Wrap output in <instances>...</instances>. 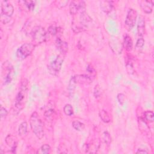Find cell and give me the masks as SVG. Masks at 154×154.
<instances>
[{
    "instance_id": "30",
    "label": "cell",
    "mask_w": 154,
    "mask_h": 154,
    "mask_svg": "<svg viewBox=\"0 0 154 154\" xmlns=\"http://www.w3.org/2000/svg\"><path fill=\"white\" fill-rule=\"evenodd\" d=\"M94 96L95 97H99L100 96L101 94V89L99 85H96L94 88Z\"/></svg>"
},
{
    "instance_id": "25",
    "label": "cell",
    "mask_w": 154,
    "mask_h": 154,
    "mask_svg": "<svg viewBox=\"0 0 154 154\" xmlns=\"http://www.w3.org/2000/svg\"><path fill=\"white\" fill-rule=\"evenodd\" d=\"M23 2L25 5V6L26 7V8L28 10H34V8L35 7V1H31V0H28V1H23Z\"/></svg>"
},
{
    "instance_id": "6",
    "label": "cell",
    "mask_w": 154,
    "mask_h": 154,
    "mask_svg": "<svg viewBox=\"0 0 154 154\" xmlns=\"http://www.w3.org/2000/svg\"><path fill=\"white\" fill-rule=\"evenodd\" d=\"M31 35L32 38L36 43H41L46 40L48 38V34L45 29L41 26H34L31 31Z\"/></svg>"
},
{
    "instance_id": "27",
    "label": "cell",
    "mask_w": 154,
    "mask_h": 154,
    "mask_svg": "<svg viewBox=\"0 0 154 154\" xmlns=\"http://www.w3.org/2000/svg\"><path fill=\"white\" fill-rule=\"evenodd\" d=\"M126 69L129 73H133V72H134L133 65H132L131 61L129 59L126 60Z\"/></svg>"
},
{
    "instance_id": "31",
    "label": "cell",
    "mask_w": 154,
    "mask_h": 154,
    "mask_svg": "<svg viewBox=\"0 0 154 154\" xmlns=\"http://www.w3.org/2000/svg\"><path fill=\"white\" fill-rule=\"evenodd\" d=\"M117 99L120 105H123L125 100V96L123 93H119L117 95Z\"/></svg>"
},
{
    "instance_id": "19",
    "label": "cell",
    "mask_w": 154,
    "mask_h": 154,
    "mask_svg": "<svg viewBox=\"0 0 154 154\" xmlns=\"http://www.w3.org/2000/svg\"><path fill=\"white\" fill-rule=\"evenodd\" d=\"M144 120L152 123L154 120V114L152 111H146L144 112Z\"/></svg>"
},
{
    "instance_id": "4",
    "label": "cell",
    "mask_w": 154,
    "mask_h": 154,
    "mask_svg": "<svg viewBox=\"0 0 154 154\" xmlns=\"http://www.w3.org/2000/svg\"><path fill=\"white\" fill-rule=\"evenodd\" d=\"M1 21L4 24L8 23L14 12L12 4L8 1H2L1 3Z\"/></svg>"
},
{
    "instance_id": "7",
    "label": "cell",
    "mask_w": 154,
    "mask_h": 154,
    "mask_svg": "<svg viewBox=\"0 0 154 154\" xmlns=\"http://www.w3.org/2000/svg\"><path fill=\"white\" fill-rule=\"evenodd\" d=\"M2 73L4 84H8L11 82L14 75V70L10 62L5 61L2 65Z\"/></svg>"
},
{
    "instance_id": "12",
    "label": "cell",
    "mask_w": 154,
    "mask_h": 154,
    "mask_svg": "<svg viewBox=\"0 0 154 154\" xmlns=\"http://www.w3.org/2000/svg\"><path fill=\"white\" fill-rule=\"evenodd\" d=\"M138 2L144 12L147 14L152 13L154 4L153 1H140Z\"/></svg>"
},
{
    "instance_id": "15",
    "label": "cell",
    "mask_w": 154,
    "mask_h": 154,
    "mask_svg": "<svg viewBox=\"0 0 154 154\" xmlns=\"http://www.w3.org/2000/svg\"><path fill=\"white\" fill-rule=\"evenodd\" d=\"M5 143L6 144L11 147V150L12 153H15L16 149L17 147V141L14 138L13 136H12L11 134H8L6 137H5Z\"/></svg>"
},
{
    "instance_id": "9",
    "label": "cell",
    "mask_w": 154,
    "mask_h": 154,
    "mask_svg": "<svg viewBox=\"0 0 154 154\" xmlns=\"http://www.w3.org/2000/svg\"><path fill=\"white\" fill-rule=\"evenodd\" d=\"M84 10H85V3L83 1H73L69 5V12L72 16Z\"/></svg>"
},
{
    "instance_id": "34",
    "label": "cell",
    "mask_w": 154,
    "mask_h": 154,
    "mask_svg": "<svg viewBox=\"0 0 154 154\" xmlns=\"http://www.w3.org/2000/svg\"><path fill=\"white\" fill-rule=\"evenodd\" d=\"M137 153H147L148 152L146 151L144 149H138V150L136 152Z\"/></svg>"
},
{
    "instance_id": "2",
    "label": "cell",
    "mask_w": 154,
    "mask_h": 154,
    "mask_svg": "<svg viewBox=\"0 0 154 154\" xmlns=\"http://www.w3.org/2000/svg\"><path fill=\"white\" fill-rule=\"evenodd\" d=\"M78 14H79L78 19H76L73 18L72 22V29L75 32L83 31L88 27V24L91 22V18L86 13L85 10Z\"/></svg>"
},
{
    "instance_id": "29",
    "label": "cell",
    "mask_w": 154,
    "mask_h": 154,
    "mask_svg": "<svg viewBox=\"0 0 154 154\" xmlns=\"http://www.w3.org/2000/svg\"><path fill=\"white\" fill-rule=\"evenodd\" d=\"M144 40L143 39V37H138L137 40L136 42L135 46L136 48L140 49L144 46Z\"/></svg>"
},
{
    "instance_id": "20",
    "label": "cell",
    "mask_w": 154,
    "mask_h": 154,
    "mask_svg": "<svg viewBox=\"0 0 154 154\" xmlns=\"http://www.w3.org/2000/svg\"><path fill=\"white\" fill-rule=\"evenodd\" d=\"M99 117L101 120L105 123H108L110 122V118L108 113L104 109H102L99 112Z\"/></svg>"
},
{
    "instance_id": "32",
    "label": "cell",
    "mask_w": 154,
    "mask_h": 154,
    "mask_svg": "<svg viewBox=\"0 0 154 154\" xmlns=\"http://www.w3.org/2000/svg\"><path fill=\"white\" fill-rule=\"evenodd\" d=\"M8 114V111H7V109L3 107V106H1V109H0V115H1V119H4L6 118Z\"/></svg>"
},
{
    "instance_id": "13",
    "label": "cell",
    "mask_w": 154,
    "mask_h": 154,
    "mask_svg": "<svg viewBox=\"0 0 154 154\" xmlns=\"http://www.w3.org/2000/svg\"><path fill=\"white\" fill-rule=\"evenodd\" d=\"M55 45L60 53L66 54L68 50V44L67 42L61 40L60 37H58L55 40Z\"/></svg>"
},
{
    "instance_id": "23",
    "label": "cell",
    "mask_w": 154,
    "mask_h": 154,
    "mask_svg": "<svg viewBox=\"0 0 154 154\" xmlns=\"http://www.w3.org/2000/svg\"><path fill=\"white\" fill-rule=\"evenodd\" d=\"M59 28L55 25H51L48 29V32L52 35H56L59 32Z\"/></svg>"
},
{
    "instance_id": "1",
    "label": "cell",
    "mask_w": 154,
    "mask_h": 154,
    "mask_svg": "<svg viewBox=\"0 0 154 154\" xmlns=\"http://www.w3.org/2000/svg\"><path fill=\"white\" fill-rule=\"evenodd\" d=\"M28 81L26 79L23 78L20 82L18 92L16 94L14 105L13 107V112L18 114L20 111L24 108L27 97Z\"/></svg>"
},
{
    "instance_id": "24",
    "label": "cell",
    "mask_w": 154,
    "mask_h": 154,
    "mask_svg": "<svg viewBox=\"0 0 154 154\" xmlns=\"http://www.w3.org/2000/svg\"><path fill=\"white\" fill-rule=\"evenodd\" d=\"M102 139L104 143L107 144L109 145L111 142V137L109 133L107 131H105L102 134Z\"/></svg>"
},
{
    "instance_id": "8",
    "label": "cell",
    "mask_w": 154,
    "mask_h": 154,
    "mask_svg": "<svg viewBox=\"0 0 154 154\" xmlns=\"http://www.w3.org/2000/svg\"><path fill=\"white\" fill-rule=\"evenodd\" d=\"M35 45L31 43H25L22 45L16 51L17 57L20 60H23L32 52L35 48Z\"/></svg>"
},
{
    "instance_id": "28",
    "label": "cell",
    "mask_w": 154,
    "mask_h": 154,
    "mask_svg": "<svg viewBox=\"0 0 154 154\" xmlns=\"http://www.w3.org/2000/svg\"><path fill=\"white\" fill-rule=\"evenodd\" d=\"M40 150L42 153H49L51 152V147L49 144H45L42 146Z\"/></svg>"
},
{
    "instance_id": "17",
    "label": "cell",
    "mask_w": 154,
    "mask_h": 154,
    "mask_svg": "<svg viewBox=\"0 0 154 154\" xmlns=\"http://www.w3.org/2000/svg\"><path fill=\"white\" fill-rule=\"evenodd\" d=\"M123 45L124 48L127 51H130L132 50L133 47V42L131 37L129 35H126L125 36Z\"/></svg>"
},
{
    "instance_id": "21",
    "label": "cell",
    "mask_w": 154,
    "mask_h": 154,
    "mask_svg": "<svg viewBox=\"0 0 154 154\" xmlns=\"http://www.w3.org/2000/svg\"><path fill=\"white\" fill-rule=\"evenodd\" d=\"M72 126L75 130L78 131H82L85 128L84 124L78 120H75L72 122Z\"/></svg>"
},
{
    "instance_id": "26",
    "label": "cell",
    "mask_w": 154,
    "mask_h": 154,
    "mask_svg": "<svg viewBox=\"0 0 154 154\" xmlns=\"http://www.w3.org/2000/svg\"><path fill=\"white\" fill-rule=\"evenodd\" d=\"M76 83L75 82L73 76L71 78L70 81H69V85H68V90H69V93L72 94L73 91H74V90H75V84Z\"/></svg>"
},
{
    "instance_id": "22",
    "label": "cell",
    "mask_w": 154,
    "mask_h": 154,
    "mask_svg": "<svg viewBox=\"0 0 154 154\" xmlns=\"http://www.w3.org/2000/svg\"><path fill=\"white\" fill-rule=\"evenodd\" d=\"M63 111L64 114L67 116H71L73 114V109L70 104L68 103L65 105V106L63 108Z\"/></svg>"
},
{
    "instance_id": "18",
    "label": "cell",
    "mask_w": 154,
    "mask_h": 154,
    "mask_svg": "<svg viewBox=\"0 0 154 154\" xmlns=\"http://www.w3.org/2000/svg\"><path fill=\"white\" fill-rule=\"evenodd\" d=\"M27 123L26 122H22L18 128V134L20 137H24L26 136L27 133Z\"/></svg>"
},
{
    "instance_id": "11",
    "label": "cell",
    "mask_w": 154,
    "mask_h": 154,
    "mask_svg": "<svg viewBox=\"0 0 154 154\" xmlns=\"http://www.w3.org/2000/svg\"><path fill=\"white\" fill-rule=\"evenodd\" d=\"M73 78L76 84H88L92 82L94 77L88 75H78L73 76Z\"/></svg>"
},
{
    "instance_id": "10",
    "label": "cell",
    "mask_w": 154,
    "mask_h": 154,
    "mask_svg": "<svg viewBox=\"0 0 154 154\" xmlns=\"http://www.w3.org/2000/svg\"><path fill=\"white\" fill-rule=\"evenodd\" d=\"M137 18V13L136 10L132 8L129 9L127 13L125 21V25L126 28L128 29V30L132 29V28L134 26L136 22Z\"/></svg>"
},
{
    "instance_id": "33",
    "label": "cell",
    "mask_w": 154,
    "mask_h": 154,
    "mask_svg": "<svg viewBox=\"0 0 154 154\" xmlns=\"http://www.w3.org/2000/svg\"><path fill=\"white\" fill-rule=\"evenodd\" d=\"M87 71L89 73H90L91 75V76H95V74H96V71H95V70H94V69L91 66V65H90V64H88V66H87Z\"/></svg>"
},
{
    "instance_id": "5",
    "label": "cell",
    "mask_w": 154,
    "mask_h": 154,
    "mask_svg": "<svg viewBox=\"0 0 154 154\" xmlns=\"http://www.w3.org/2000/svg\"><path fill=\"white\" fill-rule=\"evenodd\" d=\"M65 54L60 53L48 66L49 73L52 75H57L61 69L64 60Z\"/></svg>"
},
{
    "instance_id": "14",
    "label": "cell",
    "mask_w": 154,
    "mask_h": 154,
    "mask_svg": "<svg viewBox=\"0 0 154 154\" xmlns=\"http://www.w3.org/2000/svg\"><path fill=\"white\" fill-rule=\"evenodd\" d=\"M145 32V20L143 16H140L137 24V35L138 37H143Z\"/></svg>"
},
{
    "instance_id": "3",
    "label": "cell",
    "mask_w": 154,
    "mask_h": 154,
    "mask_svg": "<svg viewBox=\"0 0 154 154\" xmlns=\"http://www.w3.org/2000/svg\"><path fill=\"white\" fill-rule=\"evenodd\" d=\"M29 123L31 128L35 136L38 139H42L45 135L43 123L36 112H34L31 114L29 119Z\"/></svg>"
},
{
    "instance_id": "16",
    "label": "cell",
    "mask_w": 154,
    "mask_h": 154,
    "mask_svg": "<svg viewBox=\"0 0 154 154\" xmlns=\"http://www.w3.org/2000/svg\"><path fill=\"white\" fill-rule=\"evenodd\" d=\"M100 7L104 12H105L107 14H109L112 11L114 8L112 1H101Z\"/></svg>"
}]
</instances>
